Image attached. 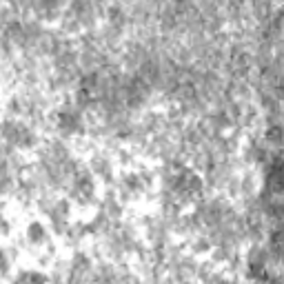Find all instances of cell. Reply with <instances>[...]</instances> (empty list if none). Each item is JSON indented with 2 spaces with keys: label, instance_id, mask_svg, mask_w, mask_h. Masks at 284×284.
I'll list each match as a JSON object with an SVG mask.
<instances>
[{
  "label": "cell",
  "instance_id": "obj_1",
  "mask_svg": "<svg viewBox=\"0 0 284 284\" xmlns=\"http://www.w3.org/2000/svg\"><path fill=\"white\" fill-rule=\"evenodd\" d=\"M29 238L34 242H40L44 238V233H43V224H38V222H34V224H29Z\"/></svg>",
  "mask_w": 284,
  "mask_h": 284
}]
</instances>
